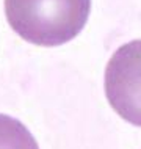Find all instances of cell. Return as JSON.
Instances as JSON below:
<instances>
[{
	"label": "cell",
	"mask_w": 141,
	"mask_h": 149,
	"mask_svg": "<svg viewBox=\"0 0 141 149\" xmlns=\"http://www.w3.org/2000/svg\"><path fill=\"white\" fill-rule=\"evenodd\" d=\"M91 0H5L10 27L27 42L55 47L85 29Z\"/></svg>",
	"instance_id": "obj_1"
},
{
	"label": "cell",
	"mask_w": 141,
	"mask_h": 149,
	"mask_svg": "<svg viewBox=\"0 0 141 149\" xmlns=\"http://www.w3.org/2000/svg\"><path fill=\"white\" fill-rule=\"evenodd\" d=\"M103 90L113 110L128 124L141 127V39L126 42L111 55Z\"/></svg>",
	"instance_id": "obj_2"
},
{
	"label": "cell",
	"mask_w": 141,
	"mask_h": 149,
	"mask_svg": "<svg viewBox=\"0 0 141 149\" xmlns=\"http://www.w3.org/2000/svg\"><path fill=\"white\" fill-rule=\"evenodd\" d=\"M0 149H39V146L21 121L0 113Z\"/></svg>",
	"instance_id": "obj_3"
}]
</instances>
